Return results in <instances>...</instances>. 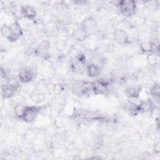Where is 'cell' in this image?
<instances>
[{
	"label": "cell",
	"mask_w": 160,
	"mask_h": 160,
	"mask_svg": "<svg viewBox=\"0 0 160 160\" xmlns=\"http://www.w3.org/2000/svg\"><path fill=\"white\" fill-rule=\"evenodd\" d=\"M148 60L149 63L152 66L156 65L158 62L156 55L154 54H148Z\"/></svg>",
	"instance_id": "cell-22"
},
{
	"label": "cell",
	"mask_w": 160,
	"mask_h": 160,
	"mask_svg": "<svg viewBox=\"0 0 160 160\" xmlns=\"http://www.w3.org/2000/svg\"><path fill=\"white\" fill-rule=\"evenodd\" d=\"M86 71L89 77L96 78L100 75L101 72V68L99 65L96 64L89 62L86 64Z\"/></svg>",
	"instance_id": "cell-12"
},
{
	"label": "cell",
	"mask_w": 160,
	"mask_h": 160,
	"mask_svg": "<svg viewBox=\"0 0 160 160\" xmlns=\"http://www.w3.org/2000/svg\"><path fill=\"white\" fill-rule=\"evenodd\" d=\"M97 26L96 20L91 16L86 18L81 24L80 26L83 28L89 34L90 31H93Z\"/></svg>",
	"instance_id": "cell-16"
},
{
	"label": "cell",
	"mask_w": 160,
	"mask_h": 160,
	"mask_svg": "<svg viewBox=\"0 0 160 160\" xmlns=\"http://www.w3.org/2000/svg\"><path fill=\"white\" fill-rule=\"evenodd\" d=\"M72 35L76 40L79 41H82L86 39V38L88 36V33L81 26H79L74 31Z\"/></svg>",
	"instance_id": "cell-17"
},
{
	"label": "cell",
	"mask_w": 160,
	"mask_h": 160,
	"mask_svg": "<svg viewBox=\"0 0 160 160\" xmlns=\"http://www.w3.org/2000/svg\"><path fill=\"white\" fill-rule=\"evenodd\" d=\"M114 38L119 44H127L130 42L128 33L122 29H116L114 32Z\"/></svg>",
	"instance_id": "cell-10"
},
{
	"label": "cell",
	"mask_w": 160,
	"mask_h": 160,
	"mask_svg": "<svg viewBox=\"0 0 160 160\" xmlns=\"http://www.w3.org/2000/svg\"><path fill=\"white\" fill-rule=\"evenodd\" d=\"M34 71L29 67L22 68L18 75V81L22 83H28L34 78Z\"/></svg>",
	"instance_id": "cell-6"
},
{
	"label": "cell",
	"mask_w": 160,
	"mask_h": 160,
	"mask_svg": "<svg viewBox=\"0 0 160 160\" xmlns=\"http://www.w3.org/2000/svg\"><path fill=\"white\" fill-rule=\"evenodd\" d=\"M1 34L2 37L8 39L10 41H12V31L11 26L8 25H4L1 28Z\"/></svg>",
	"instance_id": "cell-19"
},
{
	"label": "cell",
	"mask_w": 160,
	"mask_h": 160,
	"mask_svg": "<svg viewBox=\"0 0 160 160\" xmlns=\"http://www.w3.org/2000/svg\"><path fill=\"white\" fill-rule=\"evenodd\" d=\"M39 112V109L35 106H27L24 114L22 120L26 122H32L37 118Z\"/></svg>",
	"instance_id": "cell-7"
},
{
	"label": "cell",
	"mask_w": 160,
	"mask_h": 160,
	"mask_svg": "<svg viewBox=\"0 0 160 160\" xmlns=\"http://www.w3.org/2000/svg\"><path fill=\"white\" fill-rule=\"evenodd\" d=\"M86 60L85 55L79 54L72 58L70 62L71 69L76 73H81L86 71Z\"/></svg>",
	"instance_id": "cell-5"
},
{
	"label": "cell",
	"mask_w": 160,
	"mask_h": 160,
	"mask_svg": "<svg viewBox=\"0 0 160 160\" xmlns=\"http://www.w3.org/2000/svg\"><path fill=\"white\" fill-rule=\"evenodd\" d=\"M75 4H77L78 5H83L84 4H85L86 2V1H74V2Z\"/></svg>",
	"instance_id": "cell-24"
},
{
	"label": "cell",
	"mask_w": 160,
	"mask_h": 160,
	"mask_svg": "<svg viewBox=\"0 0 160 160\" xmlns=\"http://www.w3.org/2000/svg\"><path fill=\"white\" fill-rule=\"evenodd\" d=\"M71 90L76 95L84 96L92 92V81H78L71 84Z\"/></svg>",
	"instance_id": "cell-1"
},
{
	"label": "cell",
	"mask_w": 160,
	"mask_h": 160,
	"mask_svg": "<svg viewBox=\"0 0 160 160\" xmlns=\"http://www.w3.org/2000/svg\"><path fill=\"white\" fill-rule=\"evenodd\" d=\"M26 107H27V106L22 105L21 104H18L16 105L15 108H14V114H15L17 118H18L19 119H22V118L24 114V112L26 111Z\"/></svg>",
	"instance_id": "cell-20"
},
{
	"label": "cell",
	"mask_w": 160,
	"mask_h": 160,
	"mask_svg": "<svg viewBox=\"0 0 160 160\" xmlns=\"http://www.w3.org/2000/svg\"><path fill=\"white\" fill-rule=\"evenodd\" d=\"M110 81L108 79L101 78L92 81V92L96 95H103L106 94L110 86Z\"/></svg>",
	"instance_id": "cell-4"
},
{
	"label": "cell",
	"mask_w": 160,
	"mask_h": 160,
	"mask_svg": "<svg viewBox=\"0 0 160 160\" xmlns=\"http://www.w3.org/2000/svg\"><path fill=\"white\" fill-rule=\"evenodd\" d=\"M138 99H137L136 101H134L133 98L128 99L127 102L125 103V105L124 106V109L131 116H136L139 113H140L139 109V104L141 101L137 102L138 101Z\"/></svg>",
	"instance_id": "cell-8"
},
{
	"label": "cell",
	"mask_w": 160,
	"mask_h": 160,
	"mask_svg": "<svg viewBox=\"0 0 160 160\" xmlns=\"http://www.w3.org/2000/svg\"><path fill=\"white\" fill-rule=\"evenodd\" d=\"M156 102L152 99H148L141 101L139 104V109L140 112H149L156 108Z\"/></svg>",
	"instance_id": "cell-9"
},
{
	"label": "cell",
	"mask_w": 160,
	"mask_h": 160,
	"mask_svg": "<svg viewBox=\"0 0 160 160\" xmlns=\"http://www.w3.org/2000/svg\"><path fill=\"white\" fill-rule=\"evenodd\" d=\"M118 8L121 14L126 17L132 16L136 10V2L132 0H122L118 2Z\"/></svg>",
	"instance_id": "cell-2"
},
{
	"label": "cell",
	"mask_w": 160,
	"mask_h": 160,
	"mask_svg": "<svg viewBox=\"0 0 160 160\" xmlns=\"http://www.w3.org/2000/svg\"><path fill=\"white\" fill-rule=\"evenodd\" d=\"M19 88V83L16 79L9 80L1 85V96L4 99L12 97Z\"/></svg>",
	"instance_id": "cell-3"
},
{
	"label": "cell",
	"mask_w": 160,
	"mask_h": 160,
	"mask_svg": "<svg viewBox=\"0 0 160 160\" xmlns=\"http://www.w3.org/2000/svg\"><path fill=\"white\" fill-rule=\"evenodd\" d=\"M154 151L156 152H159L160 151V147H159V143H157L156 145H155V147H154Z\"/></svg>",
	"instance_id": "cell-23"
},
{
	"label": "cell",
	"mask_w": 160,
	"mask_h": 160,
	"mask_svg": "<svg viewBox=\"0 0 160 160\" xmlns=\"http://www.w3.org/2000/svg\"><path fill=\"white\" fill-rule=\"evenodd\" d=\"M10 26L12 31V42H14L18 40L22 35L23 30L18 20L13 22Z\"/></svg>",
	"instance_id": "cell-14"
},
{
	"label": "cell",
	"mask_w": 160,
	"mask_h": 160,
	"mask_svg": "<svg viewBox=\"0 0 160 160\" xmlns=\"http://www.w3.org/2000/svg\"><path fill=\"white\" fill-rule=\"evenodd\" d=\"M141 90L142 87L139 85L130 86L125 89V94L128 99L139 98Z\"/></svg>",
	"instance_id": "cell-13"
},
{
	"label": "cell",
	"mask_w": 160,
	"mask_h": 160,
	"mask_svg": "<svg viewBox=\"0 0 160 160\" xmlns=\"http://www.w3.org/2000/svg\"><path fill=\"white\" fill-rule=\"evenodd\" d=\"M20 13L24 18L29 20L34 19L37 14L36 9L32 6L29 5L22 6L21 8Z\"/></svg>",
	"instance_id": "cell-11"
},
{
	"label": "cell",
	"mask_w": 160,
	"mask_h": 160,
	"mask_svg": "<svg viewBox=\"0 0 160 160\" xmlns=\"http://www.w3.org/2000/svg\"><path fill=\"white\" fill-rule=\"evenodd\" d=\"M150 94L154 98L153 99L159 103V99L160 96V86L159 83H155L150 89Z\"/></svg>",
	"instance_id": "cell-18"
},
{
	"label": "cell",
	"mask_w": 160,
	"mask_h": 160,
	"mask_svg": "<svg viewBox=\"0 0 160 160\" xmlns=\"http://www.w3.org/2000/svg\"><path fill=\"white\" fill-rule=\"evenodd\" d=\"M35 54L41 57L44 59H46L49 56V44L47 42L44 41L41 42L36 49H35Z\"/></svg>",
	"instance_id": "cell-15"
},
{
	"label": "cell",
	"mask_w": 160,
	"mask_h": 160,
	"mask_svg": "<svg viewBox=\"0 0 160 160\" xmlns=\"http://www.w3.org/2000/svg\"><path fill=\"white\" fill-rule=\"evenodd\" d=\"M140 49L141 51L144 53L151 54L152 49H151V43L150 41H145L140 44Z\"/></svg>",
	"instance_id": "cell-21"
}]
</instances>
